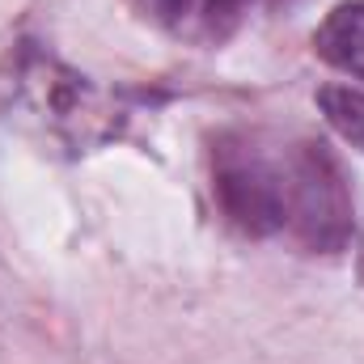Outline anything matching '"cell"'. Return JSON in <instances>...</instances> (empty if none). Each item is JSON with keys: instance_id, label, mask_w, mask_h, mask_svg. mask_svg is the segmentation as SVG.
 Instances as JSON below:
<instances>
[{"instance_id": "6da1fadb", "label": "cell", "mask_w": 364, "mask_h": 364, "mask_svg": "<svg viewBox=\"0 0 364 364\" xmlns=\"http://www.w3.org/2000/svg\"><path fill=\"white\" fill-rule=\"evenodd\" d=\"M288 144L267 132H225L212 144V195L246 237H284L288 225Z\"/></svg>"}, {"instance_id": "7a4b0ae2", "label": "cell", "mask_w": 364, "mask_h": 364, "mask_svg": "<svg viewBox=\"0 0 364 364\" xmlns=\"http://www.w3.org/2000/svg\"><path fill=\"white\" fill-rule=\"evenodd\" d=\"M352 191L331 157L326 144L318 140H292L288 144V225L284 237H292L305 250L335 255L352 237Z\"/></svg>"}, {"instance_id": "3957f363", "label": "cell", "mask_w": 364, "mask_h": 364, "mask_svg": "<svg viewBox=\"0 0 364 364\" xmlns=\"http://www.w3.org/2000/svg\"><path fill=\"white\" fill-rule=\"evenodd\" d=\"M136 9L166 34L195 47L225 43L242 21V4L233 0H136Z\"/></svg>"}, {"instance_id": "277c9868", "label": "cell", "mask_w": 364, "mask_h": 364, "mask_svg": "<svg viewBox=\"0 0 364 364\" xmlns=\"http://www.w3.org/2000/svg\"><path fill=\"white\" fill-rule=\"evenodd\" d=\"M309 43H314V55L322 64H331L343 77L364 81V0L335 4L322 17V26L314 30Z\"/></svg>"}, {"instance_id": "5b68a950", "label": "cell", "mask_w": 364, "mask_h": 364, "mask_svg": "<svg viewBox=\"0 0 364 364\" xmlns=\"http://www.w3.org/2000/svg\"><path fill=\"white\" fill-rule=\"evenodd\" d=\"M318 110H322V119L335 127V136H343L356 153H364V90H352V85H322V90H318Z\"/></svg>"}, {"instance_id": "8992f818", "label": "cell", "mask_w": 364, "mask_h": 364, "mask_svg": "<svg viewBox=\"0 0 364 364\" xmlns=\"http://www.w3.org/2000/svg\"><path fill=\"white\" fill-rule=\"evenodd\" d=\"M233 4H242V9H246V4H250V0H233Z\"/></svg>"}]
</instances>
